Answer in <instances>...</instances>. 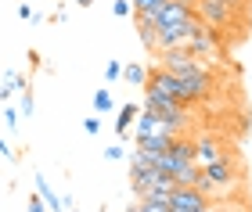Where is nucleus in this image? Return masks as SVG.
Listing matches in <instances>:
<instances>
[{"instance_id":"obj_1","label":"nucleus","mask_w":252,"mask_h":212,"mask_svg":"<svg viewBox=\"0 0 252 212\" xmlns=\"http://www.w3.org/2000/svg\"><path fill=\"white\" fill-rule=\"evenodd\" d=\"M180 80V105H198V101H209L213 90H216V83H213V76L205 72V65L202 69H194L191 76H177Z\"/></svg>"},{"instance_id":"obj_2","label":"nucleus","mask_w":252,"mask_h":212,"mask_svg":"<svg viewBox=\"0 0 252 212\" xmlns=\"http://www.w3.org/2000/svg\"><path fill=\"white\" fill-rule=\"evenodd\" d=\"M184 51L191 54V58H213L216 51H220V32L216 29H209L205 22H198V26L191 29V36H188V43H184Z\"/></svg>"},{"instance_id":"obj_3","label":"nucleus","mask_w":252,"mask_h":212,"mask_svg":"<svg viewBox=\"0 0 252 212\" xmlns=\"http://www.w3.org/2000/svg\"><path fill=\"white\" fill-rule=\"evenodd\" d=\"M144 86H148L144 94H155V97H169V101H177V105H180V80H177L173 72H166L162 65H155V69L148 72V83H144Z\"/></svg>"},{"instance_id":"obj_4","label":"nucleus","mask_w":252,"mask_h":212,"mask_svg":"<svg viewBox=\"0 0 252 212\" xmlns=\"http://www.w3.org/2000/svg\"><path fill=\"white\" fill-rule=\"evenodd\" d=\"M202 173H205V180L216 187V194H220V191H227V187H234V180H238V162L231 159V155H223L220 162L205 165Z\"/></svg>"},{"instance_id":"obj_5","label":"nucleus","mask_w":252,"mask_h":212,"mask_svg":"<svg viewBox=\"0 0 252 212\" xmlns=\"http://www.w3.org/2000/svg\"><path fill=\"white\" fill-rule=\"evenodd\" d=\"M155 58H158V65H162L166 72H173V76H191L194 69H202V61H198V58H191L184 47L162 51V54H155Z\"/></svg>"},{"instance_id":"obj_6","label":"nucleus","mask_w":252,"mask_h":212,"mask_svg":"<svg viewBox=\"0 0 252 212\" xmlns=\"http://www.w3.org/2000/svg\"><path fill=\"white\" fill-rule=\"evenodd\" d=\"M198 18L205 22L209 29H231L234 26V7H227V4H198Z\"/></svg>"},{"instance_id":"obj_7","label":"nucleus","mask_w":252,"mask_h":212,"mask_svg":"<svg viewBox=\"0 0 252 212\" xmlns=\"http://www.w3.org/2000/svg\"><path fill=\"white\" fill-rule=\"evenodd\" d=\"M169 202H173V209H177V212H198V209L209 205L213 198H209V194H202L198 187H177Z\"/></svg>"},{"instance_id":"obj_8","label":"nucleus","mask_w":252,"mask_h":212,"mask_svg":"<svg viewBox=\"0 0 252 212\" xmlns=\"http://www.w3.org/2000/svg\"><path fill=\"white\" fill-rule=\"evenodd\" d=\"M223 159V151H220V140H213V137H202L198 144H194V165H213V162H220Z\"/></svg>"},{"instance_id":"obj_9","label":"nucleus","mask_w":252,"mask_h":212,"mask_svg":"<svg viewBox=\"0 0 252 212\" xmlns=\"http://www.w3.org/2000/svg\"><path fill=\"white\" fill-rule=\"evenodd\" d=\"M137 32H141V43L148 47V54L158 51V22L148 15H137Z\"/></svg>"},{"instance_id":"obj_10","label":"nucleus","mask_w":252,"mask_h":212,"mask_svg":"<svg viewBox=\"0 0 252 212\" xmlns=\"http://www.w3.org/2000/svg\"><path fill=\"white\" fill-rule=\"evenodd\" d=\"M198 180H202V165H180V169L173 173V184L177 187H198Z\"/></svg>"},{"instance_id":"obj_11","label":"nucleus","mask_w":252,"mask_h":212,"mask_svg":"<svg viewBox=\"0 0 252 212\" xmlns=\"http://www.w3.org/2000/svg\"><path fill=\"white\" fill-rule=\"evenodd\" d=\"M15 90H26V80H22L15 69H7V72H4V83H0V101L7 105V97L15 94Z\"/></svg>"},{"instance_id":"obj_12","label":"nucleus","mask_w":252,"mask_h":212,"mask_svg":"<svg viewBox=\"0 0 252 212\" xmlns=\"http://www.w3.org/2000/svg\"><path fill=\"white\" fill-rule=\"evenodd\" d=\"M169 0H133V15H148V18H158L162 15V7Z\"/></svg>"},{"instance_id":"obj_13","label":"nucleus","mask_w":252,"mask_h":212,"mask_svg":"<svg viewBox=\"0 0 252 212\" xmlns=\"http://www.w3.org/2000/svg\"><path fill=\"white\" fill-rule=\"evenodd\" d=\"M36 194L43 198V202H47V209H51V212H62V209H65V205H62V198L47 187V180H43V176H36Z\"/></svg>"},{"instance_id":"obj_14","label":"nucleus","mask_w":252,"mask_h":212,"mask_svg":"<svg viewBox=\"0 0 252 212\" xmlns=\"http://www.w3.org/2000/svg\"><path fill=\"white\" fill-rule=\"evenodd\" d=\"M141 111H144V108H141V105H133V101H130V105H123V108H119V119H116V133H126V126H130V122L141 115Z\"/></svg>"},{"instance_id":"obj_15","label":"nucleus","mask_w":252,"mask_h":212,"mask_svg":"<svg viewBox=\"0 0 252 212\" xmlns=\"http://www.w3.org/2000/svg\"><path fill=\"white\" fill-rule=\"evenodd\" d=\"M123 80H126V83H133V86H144V83H148L144 65H137V61H133V65H126V69H123Z\"/></svg>"},{"instance_id":"obj_16","label":"nucleus","mask_w":252,"mask_h":212,"mask_svg":"<svg viewBox=\"0 0 252 212\" xmlns=\"http://www.w3.org/2000/svg\"><path fill=\"white\" fill-rule=\"evenodd\" d=\"M141 209L144 212H169L173 202H169V198H141Z\"/></svg>"},{"instance_id":"obj_17","label":"nucleus","mask_w":252,"mask_h":212,"mask_svg":"<svg viewBox=\"0 0 252 212\" xmlns=\"http://www.w3.org/2000/svg\"><path fill=\"white\" fill-rule=\"evenodd\" d=\"M94 111H101V115L112 111V94H108V90H97V94H94Z\"/></svg>"},{"instance_id":"obj_18","label":"nucleus","mask_w":252,"mask_h":212,"mask_svg":"<svg viewBox=\"0 0 252 212\" xmlns=\"http://www.w3.org/2000/svg\"><path fill=\"white\" fill-rule=\"evenodd\" d=\"M112 15H116V18L133 15V0H116V4H112Z\"/></svg>"},{"instance_id":"obj_19","label":"nucleus","mask_w":252,"mask_h":212,"mask_svg":"<svg viewBox=\"0 0 252 212\" xmlns=\"http://www.w3.org/2000/svg\"><path fill=\"white\" fill-rule=\"evenodd\" d=\"M119 76H123V65H119V61H108V65H105V80H108V83H116Z\"/></svg>"},{"instance_id":"obj_20","label":"nucleus","mask_w":252,"mask_h":212,"mask_svg":"<svg viewBox=\"0 0 252 212\" xmlns=\"http://www.w3.org/2000/svg\"><path fill=\"white\" fill-rule=\"evenodd\" d=\"M26 212H51V209H47V202H43L40 194H29V209Z\"/></svg>"},{"instance_id":"obj_21","label":"nucleus","mask_w":252,"mask_h":212,"mask_svg":"<svg viewBox=\"0 0 252 212\" xmlns=\"http://www.w3.org/2000/svg\"><path fill=\"white\" fill-rule=\"evenodd\" d=\"M32 108H36V101H32V90L22 94V115H32Z\"/></svg>"},{"instance_id":"obj_22","label":"nucleus","mask_w":252,"mask_h":212,"mask_svg":"<svg viewBox=\"0 0 252 212\" xmlns=\"http://www.w3.org/2000/svg\"><path fill=\"white\" fill-rule=\"evenodd\" d=\"M123 155H126V148H119V144L116 148H105V162H119Z\"/></svg>"},{"instance_id":"obj_23","label":"nucleus","mask_w":252,"mask_h":212,"mask_svg":"<svg viewBox=\"0 0 252 212\" xmlns=\"http://www.w3.org/2000/svg\"><path fill=\"white\" fill-rule=\"evenodd\" d=\"M83 130L94 137V133H101V119H83Z\"/></svg>"},{"instance_id":"obj_24","label":"nucleus","mask_w":252,"mask_h":212,"mask_svg":"<svg viewBox=\"0 0 252 212\" xmlns=\"http://www.w3.org/2000/svg\"><path fill=\"white\" fill-rule=\"evenodd\" d=\"M32 15H36V11H32L29 4H18V18L22 22H32Z\"/></svg>"},{"instance_id":"obj_25","label":"nucleus","mask_w":252,"mask_h":212,"mask_svg":"<svg viewBox=\"0 0 252 212\" xmlns=\"http://www.w3.org/2000/svg\"><path fill=\"white\" fill-rule=\"evenodd\" d=\"M0 155H4V159H15V148L4 140V133H0Z\"/></svg>"},{"instance_id":"obj_26","label":"nucleus","mask_w":252,"mask_h":212,"mask_svg":"<svg viewBox=\"0 0 252 212\" xmlns=\"http://www.w3.org/2000/svg\"><path fill=\"white\" fill-rule=\"evenodd\" d=\"M4 119H7V126H11V130L18 126V111H15V108H4Z\"/></svg>"},{"instance_id":"obj_27","label":"nucleus","mask_w":252,"mask_h":212,"mask_svg":"<svg viewBox=\"0 0 252 212\" xmlns=\"http://www.w3.org/2000/svg\"><path fill=\"white\" fill-rule=\"evenodd\" d=\"M198 212H223V205H220V202H209V205L198 209Z\"/></svg>"},{"instance_id":"obj_28","label":"nucleus","mask_w":252,"mask_h":212,"mask_svg":"<svg viewBox=\"0 0 252 212\" xmlns=\"http://www.w3.org/2000/svg\"><path fill=\"white\" fill-rule=\"evenodd\" d=\"M123 212H144V209H141V202H137V205H126Z\"/></svg>"},{"instance_id":"obj_29","label":"nucleus","mask_w":252,"mask_h":212,"mask_svg":"<svg viewBox=\"0 0 252 212\" xmlns=\"http://www.w3.org/2000/svg\"><path fill=\"white\" fill-rule=\"evenodd\" d=\"M76 4H79V7H90V4H94V0H76Z\"/></svg>"},{"instance_id":"obj_30","label":"nucleus","mask_w":252,"mask_h":212,"mask_svg":"<svg viewBox=\"0 0 252 212\" xmlns=\"http://www.w3.org/2000/svg\"><path fill=\"white\" fill-rule=\"evenodd\" d=\"M169 212H177V209H169Z\"/></svg>"}]
</instances>
